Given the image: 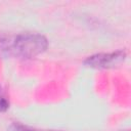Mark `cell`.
<instances>
[{
	"label": "cell",
	"mask_w": 131,
	"mask_h": 131,
	"mask_svg": "<svg viewBox=\"0 0 131 131\" xmlns=\"http://www.w3.org/2000/svg\"><path fill=\"white\" fill-rule=\"evenodd\" d=\"M48 46L47 39L40 34L24 33L12 40L11 55L21 58H32L43 53Z\"/></svg>",
	"instance_id": "cell-1"
},
{
	"label": "cell",
	"mask_w": 131,
	"mask_h": 131,
	"mask_svg": "<svg viewBox=\"0 0 131 131\" xmlns=\"http://www.w3.org/2000/svg\"><path fill=\"white\" fill-rule=\"evenodd\" d=\"M126 52L124 50H118L108 53H97L87 57L84 63L87 67L94 69H110L115 68L125 60Z\"/></svg>",
	"instance_id": "cell-2"
},
{
	"label": "cell",
	"mask_w": 131,
	"mask_h": 131,
	"mask_svg": "<svg viewBox=\"0 0 131 131\" xmlns=\"http://www.w3.org/2000/svg\"><path fill=\"white\" fill-rule=\"evenodd\" d=\"M11 46L12 41L10 38L5 35H0V55H11Z\"/></svg>",
	"instance_id": "cell-3"
},
{
	"label": "cell",
	"mask_w": 131,
	"mask_h": 131,
	"mask_svg": "<svg viewBox=\"0 0 131 131\" xmlns=\"http://www.w3.org/2000/svg\"><path fill=\"white\" fill-rule=\"evenodd\" d=\"M10 131H39V130L32 129V128H29V127H27V126L19 125V124H13V125L10 127Z\"/></svg>",
	"instance_id": "cell-4"
},
{
	"label": "cell",
	"mask_w": 131,
	"mask_h": 131,
	"mask_svg": "<svg viewBox=\"0 0 131 131\" xmlns=\"http://www.w3.org/2000/svg\"><path fill=\"white\" fill-rule=\"evenodd\" d=\"M8 107H9V102L1 94V88H0V112H5Z\"/></svg>",
	"instance_id": "cell-5"
},
{
	"label": "cell",
	"mask_w": 131,
	"mask_h": 131,
	"mask_svg": "<svg viewBox=\"0 0 131 131\" xmlns=\"http://www.w3.org/2000/svg\"><path fill=\"white\" fill-rule=\"evenodd\" d=\"M124 131H129V130H124Z\"/></svg>",
	"instance_id": "cell-6"
}]
</instances>
